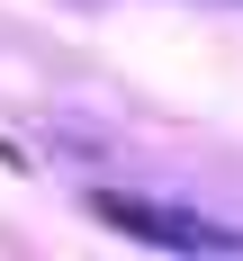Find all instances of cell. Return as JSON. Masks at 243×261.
<instances>
[{
  "instance_id": "6da1fadb",
  "label": "cell",
  "mask_w": 243,
  "mask_h": 261,
  "mask_svg": "<svg viewBox=\"0 0 243 261\" xmlns=\"http://www.w3.org/2000/svg\"><path fill=\"white\" fill-rule=\"evenodd\" d=\"M90 207H99V225H117V234H135V243H162V252H225V243H234L216 216L162 207V198H135V189H99Z\"/></svg>"
}]
</instances>
